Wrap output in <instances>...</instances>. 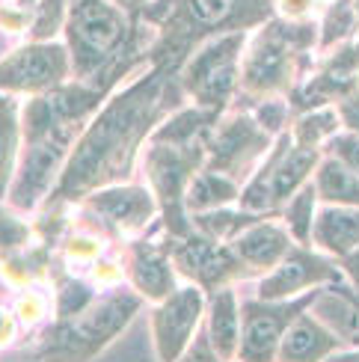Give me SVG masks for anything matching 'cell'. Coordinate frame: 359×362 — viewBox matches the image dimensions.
<instances>
[{"mask_svg": "<svg viewBox=\"0 0 359 362\" xmlns=\"http://www.w3.org/2000/svg\"><path fill=\"white\" fill-rule=\"evenodd\" d=\"M155 89H148V83L143 86H134L131 93L119 95L98 122L86 131V137L74 155L71 167L63 178V193H71L83 185H89L93 178H98V173L110 163L122 160V155L128 152V143L137 137V125L146 119V110L152 107V98Z\"/></svg>", "mask_w": 359, "mask_h": 362, "instance_id": "7a4b0ae2", "label": "cell"}, {"mask_svg": "<svg viewBox=\"0 0 359 362\" xmlns=\"http://www.w3.org/2000/svg\"><path fill=\"white\" fill-rule=\"evenodd\" d=\"M202 155V146H175V143H155L146 155V175L152 181L155 193L160 196L163 211L182 217L184 208V190L190 185V178L196 175V160Z\"/></svg>", "mask_w": 359, "mask_h": 362, "instance_id": "30bf717a", "label": "cell"}, {"mask_svg": "<svg viewBox=\"0 0 359 362\" xmlns=\"http://www.w3.org/2000/svg\"><path fill=\"white\" fill-rule=\"evenodd\" d=\"M247 36L241 30L226 36H217L193 54L184 66V89L187 95L199 104L202 110H220L235 93L237 78H241Z\"/></svg>", "mask_w": 359, "mask_h": 362, "instance_id": "277c9868", "label": "cell"}, {"mask_svg": "<svg viewBox=\"0 0 359 362\" xmlns=\"http://www.w3.org/2000/svg\"><path fill=\"white\" fill-rule=\"evenodd\" d=\"M312 315L341 341H353L359 344V309L351 303V300L339 297L336 291H318L315 300H312Z\"/></svg>", "mask_w": 359, "mask_h": 362, "instance_id": "603a6c76", "label": "cell"}, {"mask_svg": "<svg viewBox=\"0 0 359 362\" xmlns=\"http://www.w3.org/2000/svg\"><path fill=\"white\" fill-rule=\"evenodd\" d=\"M71 69L69 48L59 42H30L0 59V89L6 93H45L57 89Z\"/></svg>", "mask_w": 359, "mask_h": 362, "instance_id": "ba28073f", "label": "cell"}, {"mask_svg": "<svg viewBox=\"0 0 359 362\" xmlns=\"http://www.w3.org/2000/svg\"><path fill=\"white\" fill-rule=\"evenodd\" d=\"M15 336V321H12V315L6 309H0V348L4 344H9Z\"/></svg>", "mask_w": 359, "mask_h": 362, "instance_id": "e575fe53", "label": "cell"}, {"mask_svg": "<svg viewBox=\"0 0 359 362\" xmlns=\"http://www.w3.org/2000/svg\"><path fill=\"white\" fill-rule=\"evenodd\" d=\"M315 294H300L294 300H249V303H244L241 306V344H237V359L241 362H273L288 324L315 300Z\"/></svg>", "mask_w": 359, "mask_h": 362, "instance_id": "8992f818", "label": "cell"}, {"mask_svg": "<svg viewBox=\"0 0 359 362\" xmlns=\"http://www.w3.org/2000/svg\"><path fill=\"white\" fill-rule=\"evenodd\" d=\"M315 167H318V148L297 146L291 134H282V140L273 146V167H271V178H267L271 208L286 205L306 185L309 173Z\"/></svg>", "mask_w": 359, "mask_h": 362, "instance_id": "5bb4252c", "label": "cell"}, {"mask_svg": "<svg viewBox=\"0 0 359 362\" xmlns=\"http://www.w3.org/2000/svg\"><path fill=\"white\" fill-rule=\"evenodd\" d=\"M353 9H356V21H359V0H353Z\"/></svg>", "mask_w": 359, "mask_h": 362, "instance_id": "8d00e7d4", "label": "cell"}, {"mask_svg": "<svg viewBox=\"0 0 359 362\" xmlns=\"http://www.w3.org/2000/svg\"><path fill=\"white\" fill-rule=\"evenodd\" d=\"M303 36V27H264L252 39L249 54L244 57L241 81L249 93L273 95L291 78V63L297 54V42Z\"/></svg>", "mask_w": 359, "mask_h": 362, "instance_id": "52a82bcc", "label": "cell"}, {"mask_svg": "<svg viewBox=\"0 0 359 362\" xmlns=\"http://www.w3.org/2000/svg\"><path fill=\"white\" fill-rule=\"evenodd\" d=\"M315 247L333 255H351L359 247V208L353 205H326L315 214L312 226Z\"/></svg>", "mask_w": 359, "mask_h": 362, "instance_id": "ac0fdd59", "label": "cell"}, {"mask_svg": "<svg viewBox=\"0 0 359 362\" xmlns=\"http://www.w3.org/2000/svg\"><path fill=\"white\" fill-rule=\"evenodd\" d=\"M128 270H131V282L143 297L148 300H160L170 297L175 291V276H172V267L167 262V255L158 252L155 247L148 244H137L131 250V259H128Z\"/></svg>", "mask_w": 359, "mask_h": 362, "instance_id": "ffe728a7", "label": "cell"}, {"mask_svg": "<svg viewBox=\"0 0 359 362\" xmlns=\"http://www.w3.org/2000/svg\"><path fill=\"white\" fill-rule=\"evenodd\" d=\"M345 270H348V276H351V282L359 288V247L351 252V255H345Z\"/></svg>", "mask_w": 359, "mask_h": 362, "instance_id": "d590c367", "label": "cell"}, {"mask_svg": "<svg viewBox=\"0 0 359 362\" xmlns=\"http://www.w3.org/2000/svg\"><path fill=\"white\" fill-rule=\"evenodd\" d=\"M339 341L341 339L333 329H326L312 312H300L279 341L276 362H321L326 354L339 348Z\"/></svg>", "mask_w": 359, "mask_h": 362, "instance_id": "e0dca14e", "label": "cell"}, {"mask_svg": "<svg viewBox=\"0 0 359 362\" xmlns=\"http://www.w3.org/2000/svg\"><path fill=\"white\" fill-rule=\"evenodd\" d=\"M137 306H140V300L134 294H113L107 300H101L98 306L83 309L81 315H74V321L59 327L57 341H54V354H63L69 359L83 362L86 356L101 351L104 344L134 318Z\"/></svg>", "mask_w": 359, "mask_h": 362, "instance_id": "5b68a950", "label": "cell"}, {"mask_svg": "<svg viewBox=\"0 0 359 362\" xmlns=\"http://www.w3.org/2000/svg\"><path fill=\"white\" fill-rule=\"evenodd\" d=\"M330 279H339V270H333V264H326L321 255L291 247L286 259L267 270V276L259 282V300H294Z\"/></svg>", "mask_w": 359, "mask_h": 362, "instance_id": "8fae6325", "label": "cell"}, {"mask_svg": "<svg viewBox=\"0 0 359 362\" xmlns=\"http://www.w3.org/2000/svg\"><path fill=\"white\" fill-rule=\"evenodd\" d=\"M279 4H282V12H286L288 18H300V15H306L312 9L315 0H279Z\"/></svg>", "mask_w": 359, "mask_h": 362, "instance_id": "836d02e7", "label": "cell"}, {"mask_svg": "<svg viewBox=\"0 0 359 362\" xmlns=\"http://www.w3.org/2000/svg\"><path fill=\"white\" fill-rule=\"evenodd\" d=\"M175 362H223V359L214 354V348H211V341H208V339H196V344L190 341V348L178 356Z\"/></svg>", "mask_w": 359, "mask_h": 362, "instance_id": "1f68e13d", "label": "cell"}, {"mask_svg": "<svg viewBox=\"0 0 359 362\" xmlns=\"http://www.w3.org/2000/svg\"><path fill=\"white\" fill-rule=\"evenodd\" d=\"M202 315H205V297L196 285H182L170 297L160 300L158 309L152 312V336L160 362H175L190 348Z\"/></svg>", "mask_w": 359, "mask_h": 362, "instance_id": "9c48e42d", "label": "cell"}, {"mask_svg": "<svg viewBox=\"0 0 359 362\" xmlns=\"http://www.w3.org/2000/svg\"><path fill=\"white\" fill-rule=\"evenodd\" d=\"M339 122H341L339 110H333V107H318V110L306 113V116L300 119V122L294 125L291 140H294L297 146L318 148L324 140H333V137H336Z\"/></svg>", "mask_w": 359, "mask_h": 362, "instance_id": "484cf974", "label": "cell"}, {"mask_svg": "<svg viewBox=\"0 0 359 362\" xmlns=\"http://www.w3.org/2000/svg\"><path fill=\"white\" fill-rule=\"evenodd\" d=\"M86 208H93L95 214L116 226L119 232H134L155 217V196L143 187H104L89 193Z\"/></svg>", "mask_w": 359, "mask_h": 362, "instance_id": "9a60e30c", "label": "cell"}, {"mask_svg": "<svg viewBox=\"0 0 359 362\" xmlns=\"http://www.w3.org/2000/svg\"><path fill=\"white\" fill-rule=\"evenodd\" d=\"M237 196H241V190H237V181L232 175L205 167L202 173L190 178V185L184 190V208L193 211V214H205V211L232 205Z\"/></svg>", "mask_w": 359, "mask_h": 362, "instance_id": "44dd1931", "label": "cell"}, {"mask_svg": "<svg viewBox=\"0 0 359 362\" xmlns=\"http://www.w3.org/2000/svg\"><path fill=\"white\" fill-rule=\"evenodd\" d=\"M333 148H336V158H341L359 175V134H341V137H333Z\"/></svg>", "mask_w": 359, "mask_h": 362, "instance_id": "4dcf8cb0", "label": "cell"}, {"mask_svg": "<svg viewBox=\"0 0 359 362\" xmlns=\"http://www.w3.org/2000/svg\"><path fill=\"white\" fill-rule=\"evenodd\" d=\"M339 116H341V122L351 128V134H359V93L356 95H348L345 101H341Z\"/></svg>", "mask_w": 359, "mask_h": 362, "instance_id": "d6a6232c", "label": "cell"}, {"mask_svg": "<svg viewBox=\"0 0 359 362\" xmlns=\"http://www.w3.org/2000/svg\"><path fill=\"white\" fill-rule=\"evenodd\" d=\"M39 12H36V21H33V42H48L59 24H66V15H69V0H39Z\"/></svg>", "mask_w": 359, "mask_h": 362, "instance_id": "f1b7e54d", "label": "cell"}, {"mask_svg": "<svg viewBox=\"0 0 359 362\" xmlns=\"http://www.w3.org/2000/svg\"><path fill=\"white\" fill-rule=\"evenodd\" d=\"M232 250L241 264L252 270H271L291 252V232L279 223L256 220L232 240Z\"/></svg>", "mask_w": 359, "mask_h": 362, "instance_id": "2e32d148", "label": "cell"}, {"mask_svg": "<svg viewBox=\"0 0 359 362\" xmlns=\"http://www.w3.org/2000/svg\"><path fill=\"white\" fill-rule=\"evenodd\" d=\"M74 119H66L57 101L36 98L27 107L24 116V155L15 170V181L9 187V202L18 211H33L51 190V181L57 178L63 158L69 152Z\"/></svg>", "mask_w": 359, "mask_h": 362, "instance_id": "6da1fadb", "label": "cell"}, {"mask_svg": "<svg viewBox=\"0 0 359 362\" xmlns=\"http://www.w3.org/2000/svg\"><path fill=\"white\" fill-rule=\"evenodd\" d=\"M237 0H182L184 15L190 24L199 27H217L235 12Z\"/></svg>", "mask_w": 359, "mask_h": 362, "instance_id": "4316f807", "label": "cell"}, {"mask_svg": "<svg viewBox=\"0 0 359 362\" xmlns=\"http://www.w3.org/2000/svg\"><path fill=\"white\" fill-rule=\"evenodd\" d=\"M128 36V15L116 0H69L66 48L71 69L89 78L110 63Z\"/></svg>", "mask_w": 359, "mask_h": 362, "instance_id": "3957f363", "label": "cell"}, {"mask_svg": "<svg viewBox=\"0 0 359 362\" xmlns=\"http://www.w3.org/2000/svg\"><path fill=\"white\" fill-rule=\"evenodd\" d=\"M256 122L261 125L264 134H279L282 128H286L288 122V104L286 101H279V98H267L259 104V110H256Z\"/></svg>", "mask_w": 359, "mask_h": 362, "instance_id": "f546056e", "label": "cell"}, {"mask_svg": "<svg viewBox=\"0 0 359 362\" xmlns=\"http://www.w3.org/2000/svg\"><path fill=\"white\" fill-rule=\"evenodd\" d=\"M315 190H318V199L330 205L359 208V175L341 158L321 160L318 175H315Z\"/></svg>", "mask_w": 359, "mask_h": 362, "instance_id": "7402d4cb", "label": "cell"}, {"mask_svg": "<svg viewBox=\"0 0 359 362\" xmlns=\"http://www.w3.org/2000/svg\"><path fill=\"white\" fill-rule=\"evenodd\" d=\"M315 202H318L315 181H306V185L286 202V226L294 235V240H300V244H309V238H312V226H315Z\"/></svg>", "mask_w": 359, "mask_h": 362, "instance_id": "d4e9b609", "label": "cell"}, {"mask_svg": "<svg viewBox=\"0 0 359 362\" xmlns=\"http://www.w3.org/2000/svg\"><path fill=\"white\" fill-rule=\"evenodd\" d=\"M208 341L223 362H232L241 344V306L232 288H217L208 303Z\"/></svg>", "mask_w": 359, "mask_h": 362, "instance_id": "d6986e66", "label": "cell"}, {"mask_svg": "<svg viewBox=\"0 0 359 362\" xmlns=\"http://www.w3.org/2000/svg\"><path fill=\"white\" fill-rule=\"evenodd\" d=\"M21 125L15 116L12 98L0 95V199L9 193V181L15 178V158H18Z\"/></svg>", "mask_w": 359, "mask_h": 362, "instance_id": "cb8c5ba5", "label": "cell"}, {"mask_svg": "<svg viewBox=\"0 0 359 362\" xmlns=\"http://www.w3.org/2000/svg\"><path fill=\"white\" fill-rule=\"evenodd\" d=\"M356 24L359 21H356V9L351 0H336V4L326 9V18H324V45L341 42Z\"/></svg>", "mask_w": 359, "mask_h": 362, "instance_id": "83f0119b", "label": "cell"}, {"mask_svg": "<svg viewBox=\"0 0 359 362\" xmlns=\"http://www.w3.org/2000/svg\"><path fill=\"white\" fill-rule=\"evenodd\" d=\"M175 262L202 288H223L241 270V259L232 247H220V240H211L205 235H193L184 244H178Z\"/></svg>", "mask_w": 359, "mask_h": 362, "instance_id": "4fadbf2b", "label": "cell"}, {"mask_svg": "<svg viewBox=\"0 0 359 362\" xmlns=\"http://www.w3.org/2000/svg\"><path fill=\"white\" fill-rule=\"evenodd\" d=\"M267 143H271V134H264L256 119L235 116V119H229L226 125H220L217 134H214V140L208 143V152H211L208 167L235 178L244 167H249V160L256 158L259 152L271 148Z\"/></svg>", "mask_w": 359, "mask_h": 362, "instance_id": "7c38bea8", "label": "cell"}]
</instances>
